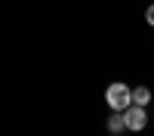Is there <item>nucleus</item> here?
<instances>
[{
    "label": "nucleus",
    "instance_id": "nucleus-3",
    "mask_svg": "<svg viewBox=\"0 0 154 136\" xmlns=\"http://www.w3.org/2000/svg\"><path fill=\"white\" fill-rule=\"evenodd\" d=\"M151 102V90L148 87H136L133 90V105H148Z\"/></svg>",
    "mask_w": 154,
    "mask_h": 136
},
{
    "label": "nucleus",
    "instance_id": "nucleus-4",
    "mask_svg": "<svg viewBox=\"0 0 154 136\" xmlns=\"http://www.w3.org/2000/svg\"><path fill=\"white\" fill-rule=\"evenodd\" d=\"M108 130H111V133H123V130H126V124H123V115H120V111L108 121Z\"/></svg>",
    "mask_w": 154,
    "mask_h": 136
},
{
    "label": "nucleus",
    "instance_id": "nucleus-2",
    "mask_svg": "<svg viewBox=\"0 0 154 136\" xmlns=\"http://www.w3.org/2000/svg\"><path fill=\"white\" fill-rule=\"evenodd\" d=\"M123 124H126V130H145V124H148V118H145V108L142 105H133V108H123Z\"/></svg>",
    "mask_w": 154,
    "mask_h": 136
},
{
    "label": "nucleus",
    "instance_id": "nucleus-1",
    "mask_svg": "<svg viewBox=\"0 0 154 136\" xmlns=\"http://www.w3.org/2000/svg\"><path fill=\"white\" fill-rule=\"evenodd\" d=\"M105 99H108V105H111L114 111H123V108L133 105V90H130L126 84H111L108 93H105Z\"/></svg>",
    "mask_w": 154,
    "mask_h": 136
},
{
    "label": "nucleus",
    "instance_id": "nucleus-5",
    "mask_svg": "<svg viewBox=\"0 0 154 136\" xmlns=\"http://www.w3.org/2000/svg\"><path fill=\"white\" fill-rule=\"evenodd\" d=\"M145 19H148V25H154V3L148 6V12H145Z\"/></svg>",
    "mask_w": 154,
    "mask_h": 136
}]
</instances>
